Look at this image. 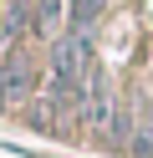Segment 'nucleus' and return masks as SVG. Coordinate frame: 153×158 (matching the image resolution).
Wrapping results in <instances>:
<instances>
[{
	"label": "nucleus",
	"mask_w": 153,
	"mask_h": 158,
	"mask_svg": "<svg viewBox=\"0 0 153 158\" xmlns=\"http://www.w3.org/2000/svg\"><path fill=\"white\" fill-rule=\"evenodd\" d=\"M87 117H92V123H107V117H112V97H107V77H92V92H87Z\"/></svg>",
	"instance_id": "4"
},
{
	"label": "nucleus",
	"mask_w": 153,
	"mask_h": 158,
	"mask_svg": "<svg viewBox=\"0 0 153 158\" xmlns=\"http://www.w3.org/2000/svg\"><path fill=\"white\" fill-rule=\"evenodd\" d=\"M51 77L82 87V77H87V36L82 31H61L51 41Z\"/></svg>",
	"instance_id": "1"
},
{
	"label": "nucleus",
	"mask_w": 153,
	"mask_h": 158,
	"mask_svg": "<svg viewBox=\"0 0 153 158\" xmlns=\"http://www.w3.org/2000/svg\"><path fill=\"white\" fill-rule=\"evenodd\" d=\"M31 26H36V0H10V10H5V36L20 41Z\"/></svg>",
	"instance_id": "3"
},
{
	"label": "nucleus",
	"mask_w": 153,
	"mask_h": 158,
	"mask_svg": "<svg viewBox=\"0 0 153 158\" xmlns=\"http://www.w3.org/2000/svg\"><path fill=\"white\" fill-rule=\"evenodd\" d=\"M20 92H31V66H26L20 51H10V56H0V107Z\"/></svg>",
	"instance_id": "2"
}]
</instances>
